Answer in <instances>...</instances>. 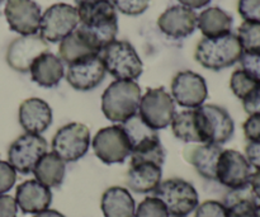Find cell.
<instances>
[{
    "label": "cell",
    "mask_w": 260,
    "mask_h": 217,
    "mask_svg": "<svg viewBox=\"0 0 260 217\" xmlns=\"http://www.w3.org/2000/svg\"><path fill=\"white\" fill-rule=\"evenodd\" d=\"M141 97V88L136 81L116 80L102 96V112L107 119L121 125L139 112Z\"/></svg>",
    "instance_id": "cell-1"
},
{
    "label": "cell",
    "mask_w": 260,
    "mask_h": 217,
    "mask_svg": "<svg viewBox=\"0 0 260 217\" xmlns=\"http://www.w3.org/2000/svg\"><path fill=\"white\" fill-rule=\"evenodd\" d=\"M241 55L240 41L233 32L215 38L203 37L194 51L196 61L212 71H221L235 65Z\"/></svg>",
    "instance_id": "cell-2"
},
{
    "label": "cell",
    "mask_w": 260,
    "mask_h": 217,
    "mask_svg": "<svg viewBox=\"0 0 260 217\" xmlns=\"http://www.w3.org/2000/svg\"><path fill=\"white\" fill-rule=\"evenodd\" d=\"M107 73L117 80L135 81L144 71L142 61L134 46L127 41L114 40L99 53Z\"/></svg>",
    "instance_id": "cell-3"
},
{
    "label": "cell",
    "mask_w": 260,
    "mask_h": 217,
    "mask_svg": "<svg viewBox=\"0 0 260 217\" xmlns=\"http://www.w3.org/2000/svg\"><path fill=\"white\" fill-rule=\"evenodd\" d=\"M154 197L159 198L169 215L174 217H187L200 205L196 188L180 178H172L160 183L154 192Z\"/></svg>",
    "instance_id": "cell-4"
},
{
    "label": "cell",
    "mask_w": 260,
    "mask_h": 217,
    "mask_svg": "<svg viewBox=\"0 0 260 217\" xmlns=\"http://www.w3.org/2000/svg\"><path fill=\"white\" fill-rule=\"evenodd\" d=\"M202 144H215L222 146L234 136L235 123L233 117L223 107L216 104H203L197 108Z\"/></svg>",
    "instance_id": "cell-5"
},
{
    "label": "cell",
    "mask_w": 260,
    "mask_h": 217,
    "mask_svg": "<svg viewBox=\"0 0 260 217\" xmlns=\"http://www.w3.org/2000/svg\"><path fill=\"white\" fill-rule=\"evenodd\" d=\"M175 113V102L165 88L147 89L141 97L139 114L145 123L154 130H164L172 125Z\"/></svg>",
    "instance_id": "cell-6"
},
{
    "label": "cell",
    "mask_w": 260,
    "mask_h": 217,
    "mask_svg": "<svg viewBox=\"0 0 260 217\" xmlns=\"http://www.w3.org/2000/svg\"><path fill=\"white\" fill-rule=\"evenodd\" d=\"M80 24V18L75 7L58 3L46 10L41 17L40 36L46 42H61Z\"/></svg>",
    "instance_id": "cell-7"
},
{
    "label": "cell",
    "mask_w": 260,
    "mask_h": 217,
    "mask_svg": "<svg viewBox=\"0 0 260 217\" xmlns=\"http://www.w3.org/2000/svg\"><path fill=\"white\" fill-rule=\"evenodd\" d=\"M90 131L79 122H71L61 127L52 139V151L65 163L78 162L90 147Z\"/></svg>",
    "instance_id": "cell-8"
},
{
    "label": "cell",
    "mask_w": 260,
    "mask_h": 217,
    "mask_svg": "<svg viewBox=\"0 0 260 217\" xmlns=\"http://www.w3.org/2000/svg\"><path fill=\"white\" fill-rule=\"evenodd\" d=\"M47 152V141L41 135L28 134L15 139L8 149V163L23 175L33 173L41 158Z\"/></svg>",
    "instance_id": "cell-9"
},
{
    "label": "cell",
    "mask_w": 260,
    "mask_h": 217,
    "mask_svg": "<svg viewBox=\"0 0 260 217\" xmlns=\"http://www.w3.org/2000/svg\"><path fill=\"white\" fill-rule=\"evenodd\" d=\"M91 146L95 157L104 164H122L131 157V145L119 125L99 130Z\"/></svg>",
    "instance_id": "cell-10"
},
{
    "label": "cell",
    "mask_w": 260,
    "mask_h": 217,
    "mask_svg": "<svg viewBox=\"0 0 260 217\" xmlns=\"http://www.w3.org/2000/svg\"><path fill=\"white\" fill-rule=\"evenodd\" d=\"M245 155L236 150H223L216 170V180L229 190H239L250 185L253 172Z\"/></svg>",
    "instance_id": "cell-11"
},
{
    "label": "cell",
    "mask_w": 260,
    "mask_h": 217,
    "mask_svg": "<svg viewBox=\"0 0 260 217\" xmlns=\"http://www.w3.org/2000/svg\"><path fill=\"white\" fill-rule=\"evenodd\" d=\"M172 97L174 102L184 108H198L208 97L207 84L203 76L193 71H179L173 78Z\"/></svg>",
    "instance_id": "cell-12"
},
{
    "label": "cell",
    "mask_w": 260,
    "mask_h": 217,
    "mask_svg": "<svg viewBox=\"0 0 260 217\" xmlns=\"http://www.w3.org/2000/svg\"><path fill=\"white\" fill-rule=\"evenodd\" d=\"M4 14L10 29L19 35H37L40 30L42 13L35 0H7Z\"/></svg>",
    "instance_id": "cell-13"
},
{
    "label": "cell",
    "mask_w": 260,
    "mask_h": 217,
    "mask_svg": "<svg viewBox=\"0 0 260 217\" xmlns=\"http://www.w3.org/2000/svg\"><path fill=\"white\" fill-rule=\"evenodd\" d=\"M106 74L101 56L94 55L69 64L66 80L75 90L89 91L95 89L104 80Z\"/></svg>",
    "instance_id": "cell-14"
},
{
    "label": "cell",
    "mask_w": 260,
    "mask_h": 217,
    "mask_svg": "<svg viewBox=\"0 0 260 217\" xmlns=\"http://www.w3.org/2000/svg\"><path fill=\"white\" fill-rule=\"evenodd\" d=\"M48 51V42L40 35L20 36L12 41L7 50V63L18 73H28L33 61Z\"/></svg>",
    "instance_id": "cell-15"
},
{
    "label": "cell",
    "mask_w": 260,
    "mask_h": 217,
    "mask_svg": "<svg viewBox=\"0 0 260 217\" xmlns=\"http://www.w3.org/2000/svg\"><path fill=\"white\" fill-rule=\"evenodd\" d=\"M197 13L183 5L168 8L157 19V27L164 35L174 40H182L192 35L197 28Z\"/></svg>",
    "instance_id": "cell-16"
},
{
    "label": "cell",
    "mask_w": 260,
    "mask_h": 217,
    "mask_svg": "<svg viewBox=\"0 0 260 217\" xmlns=\"http://www.w3.org/2000/svg\"><path fill=\"white\" fill-rule=\"evenodd\" d=\"M15 202L23 213L37 215L48 210L52 202L51 190L36 179L20 183L15 192Z\"/></svg>",
    "instance_id": "cell-17"
},
{
    "label": "cell",
    "mask_w": 260,
    "mask_h": 217,
    "mask_svg": "<svg viewBox=\"0 0 260 217\" xmlns=\"http://www.w3.org/2000/svg\"><path fill=\"white\" fill-rule=\"evenodd\" d=\"M18 118L25 132L41 135L52 123V109L43 99H25L19 106Z\"/></svg>",
    "instance_id": "cell-18"
},
{
    "label": "cell",
    "mask_w": 260,
    "mask_h": 217,
    "mask_svg": "<svg viewBox=\"0 0 260 217\" xmlns=\"http://www.w3.org/2000/svg\"><path fill=\"white\" fill-rule=\"evenodd\" d=\"M162 167L150 162H131L127 172L126 184L129 191L139 195L154 193L161 183Z\"/></svg>",
    "instance_id": "cell-19"
},
{
    "label": "cell",
    "mask_w": 260,
    "mask_h": 217,
    "mask_svg": "<svg viewBox=\"0 0 260 217\" xmlns=\"http://www.w3.org/2000/svg\"><path fill=\"white\" fill-rule=\"evenodd\" d=\"M99 53H101V48L79 25L74 32H71L68 37L61 41L60 47H58L60 58L62 63L65 61L68 65L81 58L89 57V56L99 55Z\"/></svg>",
    "instance_id": "cell-20"
},
{
    "label": "cell",
    "mask_w": 260,
    "mask_h": 217,
    "mask_svg": "<svg viewBox=\"0 0 260 217\" xmlns=\"http://www.w3.org/2000/svg\"><path fill=\"white\" fill-rule=\"evenodd\" d=\"M30 78L43 88H53L58 85L65 75L63 63L58 56L47 51L43 52L33 61L29 69Z\"/></svg>",
    "instance_id": "cell-21"
},
{
    "label": "cell",
    "mask_w": 260,
    "mask_h": 217,
    "mask_svg": "<svg viewBox=\"0 0 260 217\" xmlns=\"http://www.w3.org/2000/svg\"><path fill=\"white\" fill-rule=\"evenodd\" d=\"M222 146L215 144H200L187 150L185 158L196 172L207 180H216V170Z\"/></svg>",
    "instance_id": "cell-22"
},
{
    "label": "cell",
    "mask_w": 260,
    "mask_h": 217,
    "mask_svg": "<svg viewBox=\"0 0 260 217\" xmlns=\"http://www.w3.org/2000/svg\"><path fill=\"white\" fill-rule=\"evenodd\" d=\"M104 217H135L136 205L128 190L111 187L103 193L101 201Z\"/></svg>",
    "instance_id": "cell-23"
},
{
    "label": "cell",
    "mask_w": 260,
    "mask_h": 217,
    "mask_svg": "<svg viewBox=\"0 0 260 217\" xmlns=\"http://www.w3.org/2000/svg\"><path fill=\"white\" fill-rule=\"evenodd\" d=\"M234 19L231 14L218 7H211L203 10L197 18V27L207 38L220 37L231 33Z\"/></svg>",
    "instance_id": "cell-24"
},
{
    "label": "cell",
    "mask_w": 260,
    "mask_h": 217,
    "mask_svg": "<svg viewBox=\"0 0 260 217\" xmlns=\"http://www.w3.org/2000/svg\"><path fill=\"white\" fill-rule=\"evenodd\" d=\"M66 173V163L55 152H46L33 169L36 180L48 188H57L62 184Z\"/></svg>",
    "instance_id": "cell-25"
},
{
    "label": "cell",
    "mask_w": 260,
    "mask_h": 217,
    "mask_svg": "<svg viewBox=\"0 0 260 217\" xmlns=\"http://www.w3.org/2000/svg\"><path fill=\"white\" fill-rule=\"evenodd\" d=\"M119 126L122 127L128 139L129 145H131V152L160 142V136L156 130L151 129L149 125L145 123L144 119L140 117L139 112Z\"/></svg>",
    "instance_id": "cell-26"
},
{
    "label": "cell",
    "mask_w": 260,
    "mask_h": 217,
    "mask_svg": "<svg viewBox=\"0 0 260 217\" xmlns=\"http://www.w3.org/2000/svg\"><path fill=\"white\" fill-rule=\"evenodd\" d=\"M228 217H255L258 200L250 185L239 190H230L223 198Z\"/></svg>",
    "instance_id": "cell-27"
},
{
    "label": "cell",
    "mask_w": 260,
    "mask_h": 217,
    "mask_svg": "<svg viewBox=\"0 0 260 217\" xmlns=\"http://www.w3.org/2000/svg\"><path fill=\"white\" fill-rule=\"evenodd\" d=\"M170 126L174 136L180 141L185 144H202L197 108L175 113Z\"/></svg>",
    "instance_id": "cell-28"
},
{
    "label": "cell",
    "mask_w": 260,
    "mask_h": 217,
    "mask_svg": "<svg viewBox=\"0 0 260 217\" xmlns=\"http://www.w3.org/2000/svg\"><path fill=\"white\" fill-rule=\"evenodd\" d=\"M243 52H260V23L244 22L238 28Z\"/></svg>",
    "instance_id": "cell-29"
},
{
    "label": "cell",
    "mask_w": 260,
    "mask_h": 217,
    "mask_svg": "<svg viewBox=\"0 0 260 217\" xmlns=\"http://www.w3.org/2000/svg\"><path fill=\"white\" fill-rule=\"evenodd\" d=\"M260 85L259 81H256L255 79L251 78L249 74H246L243 69H238L233 73L230 79V88L233 90V93L238 97L240 101H243L249 93L254 90L255 88H258Z\"/></svg>",
    "instance_id": "cell-30"
},
{
    "label": "cell",
    "mask_w": 260,
    "mask_h": 217,
    "mask_svg": "<svg viewBox=\"0 0 260 217\" xmlns=\"http://www.w3.org/2000/svg\"><path fill=\"white\" fill-rule=\"evenodd\" d=\"M135 217H170L164 203L156 197H147L136 208Z\"/></svg>",
    "instance_id": "cell-31"
},
{
    "label": "cell",
    "mask_w": 260,
    "mask_h": 217,
    "mask_svg": "<svg viewBox=\"0 0 260 217\" xmlns=\"http://www.w3.org/2000/svg\"><path fill=\"white\" fill-rule=\"evenodd\" d=\"M111 2L122 14L131 15V17L145 13L150 5V0H111Z\"/></svg>",
    "instance_id": "cell-32"
},
{
    "label": "cell",
    "mask_w": 260,
    "mask_h": 217,
    "mask_svg": "<svg viewBox=\"0 0 260 217\" xmlns=\"http://www.w3.org/2000/svg\"><path fill=\"white\" fill-rule=\"evenodd\" d=\"M238 10L244 22L260 23V0H239Z\"/></svg>",
    "instance_id": "cell-33"
},
{
    "label": "cell",
    "mask_w": 260,
    "mask_h": 217,
    "mask_svg": "<svg viewBox=\"0 0 260 217\" xmlns=\"http://www.w3.org/2000/svg\"><path fill=\"white\" fill-rule=\"evenodd\" d=\"M239 63L246 74L260 83V52H243Z\"/></svg>",
    "instance_id": "cell-34"
},
{
    "label": "cell",
    "mask_w": 260,
    "mask_h": 217,
    "mask_svg": "<svg viewBox=\"0 0 260 217\" xmlns=\"http://www.w3.org/2000/svg\"><path fill=\"white\" fill-rule=\"evenodd\" d=\"M196 217H228V211L218 201H206L196 208Z\"/></svg>",
    "instance_id": "cell-35"
},
{
    "label": "cell",
    "mask_w": 260,
    "mask_h": 217,
    "mask_svg": "<svg viewBox=\"0 0 260 217\" xmlns=\"http://www.w3.org/2000/svg\"><path fill=\"white\" fill-rule=\"evenodd\" d=\"M17 172L8 162L0 160V195L9 192L15 184Z\"/></svg>",
    "instance_id": "cell-36"
},
{
    "label": "cell",
    "mask_w": 260,
    "mask_h": 217,
    "mask_svg": "<svg viewBox=\"0 0 260 217\" xmlns=\"http://www.w3.org/2000/svg\"><path fill=\"white\" fill-rule=\"evenodd\" d=\"M244 135L248 141H259L260 140V114L249 116L243 125Z\"/></svg>",
    "instance_id": "cell-37"
},
{
    "label": "cell",
    "mask_w": 260,
    "mask_h": 217,
    "mask_svg": "<svg viewBox=\"0 0 260 217\" xmlns=\"http://www.w3.org/2000/svg\"><path fill=\"white\" fill-rule=\"evenodd\" d=\"M244 107V111L249 114H260V85L254 89L251 93H249L245 98L241 101Z\"/></svg>",
    "instance_id": "cell-38"
},
{
    "label": "cell",
    "mask_w": 260,
    "mask_h": 217,
    "mask_svg": "<svg viewBox=\"0 0 260 217\" xmlns=\"http://www.w3.org/2000/svg\"><path fill=\"white\" fill-rule=\"evenodd\" d=\"M18 206L15 198L8 195H0V217H17Z\"/></svg>",
    "instance_id": "cell-39"
},
{
    "label": "cell",
    "mask_w": 260,
    "mask_h": 217,
    "mask_svg": "<svg viewBox=\"0 0 260 217\" xmlns=\"http://www.w3.org/2000/svg\"><path fill=\"white\" fill-rule=\"evenodd\" d=\"M245 158L253 168L260 170V140L259 141H249L245 147Z\"/></svg>",
    "instance_id": "cell-40"
},
{
    "label": "cell",
    "mask_w": 260,
    "mask_h": 217,
    "mask_svg": "<svg viewBox=\"0 0 260 217\" xmlns=\"http://www.w3.org/2000/svg\"><path fill=\"white\" fill-rule=\"evenodd\" d=\"M178 2L180 3V5L189 8V9H201L210 4L211 0H178Z\"/></svg>",
    "instance_id": "cell-41"
},
{
    "label": "cell",
    "mask_w": 260,
    "mask_h": 217,
    "mask_svg": "<svg viewBox=\"0 0 260 217\" xmlns=\"http://www.w3.org/2000/svg\"><path fill=\"white\" fill-rule=\"evenodd\" d=\"M250 187L253 190L254 195H255L256 200H260V170H256L253 173L250 179Z\"/></svg>",
    "instance_id": "cell-42"
},
{
    "label": "cell",
    "mask_w": 260,
    "mask_h": 217,
    "mask_svg": "<svg viewBox=\"0 0 260 217\" xmlns=\"http://www.w3.org/2000/svg\"><path fill=\"white\" fill-rule=\"evenodd\" d=\"M33 217H65V216H63L61 212H58V211L50 210V208H48V210L37 213V215H35Z\"/></svg>",
    "instance_id": "cell-43"
},
{
    "label": "cell",
    "mask_w": 260,
    "mask_h": 217,
    "mask_svg": "<svg viewBox=\"0 0 260 217\" xmlns=\"http://www.w3.org/2000/svg\"><path fill=\"white\" fill-rule=\"evenodd\" d=\"M76 4V8L81 7V5H86V4H93V3L101 2V0H74Z\"/></svg>",
    "instance_id": "cell-44"
},
{
    "label": "cell",
    "mask_w": 260,
    "mask_h": 217,
    "mask_svg": "<svg viewBox=\"0 0 260 217\" xmlns=\"http://www.w3.org/2000/svg\"><path fill=\"white\" fill-rule=\"evenodd\" d=\"M255 217H260V205H258V207H256V212H255Z\"/></svg>",
    "instance_id": "cell-45"
},
{
    "label": "cell",
    "mask_w": 260,
    "mask_h": 217,
    "mask_svg": "<svg viewBox=\"0 0 260 217\" xmlns=\"http://www.w3.org/2000/svg\"><path fill=\"white\" fill-rule=\"evenodd\" d=\"M3 2H5V0H0V3H3Z\"/></svg>",
    "instance_id": "cell-46"
},
{
    "label": "cell",
    "mask_w": 260,
    "mask_h": 217,
    "mask_svg": "<svg viewBox=\"0 0 260 217\" xmlns=\"http://www.w3.org/2000/svg\"><path fill=\"white\" fill-rule=\"evenodd\" d=\"M170 217H174V216H170Z\"/></svg>",
    "instance_id": "cell-47"
}]
</instances>
